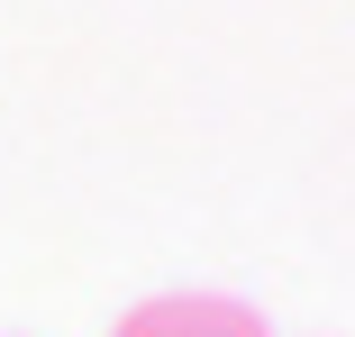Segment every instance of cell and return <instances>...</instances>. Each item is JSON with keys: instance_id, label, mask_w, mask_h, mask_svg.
I'll list each match as a JSON object with an SVG mask.
<instances>
[{"instance_id": "1", "label": "cell", "mask_w": 355, "mask_h": 337, "mask_svg": "<svg viewBox=\"0 0 355 337\" xmlns=\"http://www.w3.org/2000/svg\"><path fill=\"white\" fill-rule=\"evenodd\" d=\"M110 337H264V310L228 292H164V301H137Z\"/></svg>"}]
</instances>
